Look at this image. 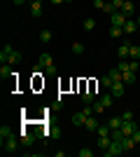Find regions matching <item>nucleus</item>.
Segmentation results:
<instances>
[{
  "label": "nucleus",
  "mask_w": 140,
  "mask_h": 157,
  "mask_svg": "<svg viewBox=\"0 0 140 157\" xmlns=\"http://www.w3.org/2000/svg\"><path fill=\"white\" fill-rule=\"evenodd\" d=\"M0 145H2V152H7V155H14V152L19 150V145H21V138L12 131L7 138H2V141H0Z\"/></svg>",
  "instance_id": "obj_1"
},
{
  "label": "nucleus",
  "mask_w": 140,
  "mask_h": 157,
  "mask_svg": "<svg viewBox=\"0 0 140 157\" xmlns=\"http://www.w3.org/2000/svg\"><path fill=\"white\" fill-rule=\"evenodd\" d=\"M19 138H21V145H23V148H28V145H33L35 141H38V134H35V131L23 129V131L19 134Z\"/></svg>",
  "instance_id": "obj_2"
},
{
  "label": "nucleus",
  "mask_w": 140,
  "mask_h": 157,
  "mask_svg": "<svg viewBox=\"0 0 140 157\" xmlns=\"http://www.w3.org/2000/svg\"><path fill=\"white\" fill-rule=\"evenodd\" d=\"M103 155H105V157H117V155H124V148H121V143H119V141H112V143H110V148H107V150H103Z\"/></svg>",
  "instance_id": "obj_3"
},
{
  "label": "nucleus",
  "mask_w": 140,
  "mask_h": 157,
  "mask_svg": "<svg viewBox=\"0 0 140 157\" xmlns=\"http://www.w3.org/2000/svg\"><path fill=\"white\" fill-rule=\"evenodd\" d=\"M126 21H128V17L121 12V10H117L114 14H110V24H112V26H121V28H124V24H126Z\"/></svg>",
  "instance_id": "obj_4"
},
{
  "label": "nucleus",
  "mask_w": 140,
  "mask_h": 157,
  "mask_svg": "<svg viewBox=\"0 0 140 157\" xmlns=\"http://www.w3.org/2000/svg\"><path fill=\"white\" fill-rule=\"evenodd\" d=\"M110 92H112V96H114V98H121L124 94H126V85H124V80H121V82H114Z\"/></svg>",
  "instance_id": "obj_5"
},
{
  "label": "nucleus",
  "mask_w": 140,
  "mask_h": 157,
  "mask_svg": "<svg viewBox=\"0 0 140 157\" xmlns=\"http://www.w3.org/2000/svg\"><path fill=\"white\" fill-rule=\"evenodd\" d=\"M128 52H131V42L124 40L119 45V49H117V56H119V59H128Z\"/></svg>",
  "instance_id": "obj_6"
},
{
  "label": "nucleus",
  "mask_w": 140,
  "mask_h": 157,
  "mask_svg": "<svg viewBox=\"0 0 140 157\" xmlns=\"http://www.w3.org/2000/svg\"><path fill=\"white\" fill-rule=\"evenodd\" d=\"M87 117H89V115H87V113H84V108H82L80 113H75V115H73V124H75V127H84V122H87Z\"/></svg>",
  "instance_id": "obj_7"
},
{
  "label": "nucleus",
  "mask_w": 140,
  "mask_h": 157,
  "mask_svg": "<svg viewBox=\"0 0 140 157\" xmlns=\"http://www.w3.org/2000/svg\"><path fill=\"white\" fill-rule=\"evenodd\" d=\"M135 129H138V127H135V120H124V124H121V131H124V136H131Z\"/></svg>",
  "instance_id": "obj_8"
},
{
  "label": "nucleus",
  "mask_w": 140,
  "mask_h": 157,
  "mask_svg": "<svg viewBox=\"0 0 140 157\" xmlns=\"http://www.w3.org/2000/svg\"><path fill=\"white\" fill-rule=\"evenodd\" d=\"M124 33H126V35H135V33H138V21L128 19L126 24H124Z\"/></svg>",
  "instance_id": "obj_9"
},
{
  "label": "nucleus",
  "mask_w": 140,
  "mask_h": 157,
  "mask_svg": "<svg viewBox=\"0 0 140 157\" xmlns=\"http://www.w3.org/2000/svg\"><path fill=\"white\" fill-rule=\"evenodd\" d=\"M14 52V47L12 45H5L2 47V49H0V61H2V63H7V61H9V54Z\"/></svg>",
  "instance_id": "obj_10"
},
{
  "label": "nucleus",
  "mask_w": 140,
  "mask_h": 157,
  "mask_svg": "<svg viewBox=\"0 0 140 157\" xmlns=\"http://www.w3.org/2000/svg\"><path fill=\"white\" fill-rule=\"evenodd\" d=\"M100 103L105 105V108H112V103H114V96H112V92H107V94H100V98H98Z\"/></svg>",
  "instance_id": "obj_11"
},
{
  "label": "nucleus",
  "mask_w": 140,
  "mask_h": 157,
  "mask_svg": "<svg viewBox=\"0 0 140 157\" xmlns=\"http://www.w3.org/2000/svg\"><path fill=\"white\" fill-rule=\"evenodd\" d=\"M121 12L126 14L128 19H133V12H135V5H133V2H131V0H126V2H124V7H121Z\"/></svg>",
  "instance_id": "obj_12"
},
{
  "label": "nucleus",
  "mask_w": 140,
  "mask_h": 157,
  "mask_svg": "<svg viewBox=\"0 0 140 157\" xmlns=\"http://www.w3.org/2000/svg\"><path fill=\"white\" fill-rule=\"evenodd\" d=\"M14 73H12V63H2L0 66V78L2 80H7V78H12Z\"/></svg>",
  "instance_id": "obj_13"
},
{
  "label": "nucleus",
  "mask_w": 140,
  "mask_h": 157,
  "mask_svg": "<svg viewBox=\"0 0 140 157\" xmlns=\"http://www.w3.org/2000/svg\"><path fill=\"white\" fill-rule=\"evenodd\" d=\"M107 124H110V129H121L124 120H121V115H114V117H110V120H107Z\"/></svg>",
  "instance_id": "obj_14"
},
{
  "label": "nucleus",
  "mask_w": 140,
  "mask_h": 157,
  "mask_svg": "<svg viewBox=\"0 0 140 157\" xmlns=\"http://www.w3.org/2000/svg\"><path fill=\"white\" fill-rule=\"evenodd\" d=\"M121 148H124V152L133 150V148H135V141L131 136H124V138H121Z\"/></svg>",
  "instance_id": "obj_15"
},
{
  "label": "nucleus",
  "mask_w": 140,
  "mask_h": 157,
  "mask_svg": "<svg viewBox=\"0 0 140 157\" xmlns=\"http://www.w3.org/2000/svg\"><path fill=\"white\" fill-rule=\"evenodd\" d=\"M112 143V136H98V150H107Z\"/></svg>",
  "instance_id": "obj_16"
},
{
  "label": "nucleus",
  "mask_w": 140,
  "mask_h": 157,
  "mask_svg": "<svg viewBox=\"0 0 140 157\" xmlns=\"http://www.w3.org/2000/svg\"><path fill=\"white\" fill-rule=\"evenodd\" d=\"M52 63H54V61H52V54H42L40 59H38V66H40L42 71H45L47 66H52Z\"/></svg>",
  "instance_id": "obj_17"
},
{
  "label": "nucleus",
  "mask_w": 140,
  "mask_h": 157,
  "mask_svg": "<svg viewBox=\"0 0 140 157\" xmlns=\"http://www.w3.org/2000/svg\"><path fill=\"white\" fill-rule=\"evenodd\" d=\"M84 127H87V129L89 131H96V129H98V120H96V117H93V115H89V117H87V122H84Z\"/></svg>",
  "instance_id": "obj_18"
},
{
  "label": "nucleus",
  "mask_w": 140,
  "mask_h": 157,
  "mask_svg": "<svg viewBox=\"0 0 140 157\" xmlns=\"http://www.w3.org/2000/svg\"><path fill=\"white\" fill-rule=\"evenodd\" d=\"M121 80H124V85H133V82H135V73L133 71H126V73H121Z\"/></svg>",
  "instance_id": "obj_19"
},
{
  "label": "nucleus",
  "mask_w": 140,
  "mask_h": 157,
  "mask_svg": "<svg viewBox=\"0 0 140 157\" xmlns=\"http://www.w3.org/2000/svg\"><path fill=\"white\" fill-rule=\"evenodd\" d=\"M21 59H23V54H21L19 49H14V52L9 54V61H7V63H12V66H16V63H21Z\"/></svg>",
  "instance_id": "obj_20"
},
{
  "label": "nucleus",
  "mask_w": 140,
  "mask_h": 157,
  "mask_svg": "<svg viewBox=\"0 0 140 157\" xmlns=\"http://www.w3.org/2000/svg\"><path fill=\"white\" fill-rule=\"evenodd\" d=\"M31 14H33V17H40V14H42V2L31 0Z\"/></svg>",
  "instance_id": "obj_21"
},
{
  "label": "nucleus",
  "mask_w": 140,
  "mask_h": 157,
  "mask_svg": "<svg viewBox=\"0 0 140 157\" xmlns=\"http://www.w3.org/2000/svg\"><path fill=\"white\" fill-rule=\"evenodd\" d=\"M110 38H124V35H126V33H124V28L121 26H110Z\"/></svg>",
  "instance_id": "obj_22"
},
{
  "label": "nucleus",
  "mask_w": 140,
  "mask_h": 157,
  "mask_svg": "<svg viewBox=\"0 0 140 157\" xmlns=\"http://www.w3.org/2000/svg\"><path fill=\"white\" fill-rule=\"evenodd\" d=\"M128 59H140V45H131V52H128Z\"/></svg>",
  "instance_id": "obj_23"
},
{
  "label": "nucleus",
  "mask_w": 140,
  "mask_h": 157,
  "mask_svg": "<svg viewBox=\"0 0 140 157\" xmlns=\"http://www.w3.org/2000/svg\"><path fill=\"white\" fill-rule=\"evenodd\" d=\"M100 85H103V87H105V89H107V92H110L114 82H112V78H110V75H103V78H100Z\"/></svg>",
  "instance_id": "obj_24"
},
{
  "label": "nucleus",
  "mask_w": 140,
  "mask_h": 157,
  "mask_svg": "<svg viewBox=\"0 0 140 157\" xmlns=\"http://www.w3.org/2000/svg\"><path fill=\"white\" fill-rule=\"evenodd\" d=\"M107 75L112 78V82H121V71H119V68H112V71L107 73Z\"/></svg>",
  "instance_id": "obj_25"
},
{
  "label": "nucleus",
  "mask_w": 140,
  "mask_h": 157,
  "mask_svg": "<svg viewBox=\"0 0 140 157\" xmlns=\"http://www.w3.org/2000/svg\"><path fill=\"white\" fill-rule=\"evenodd\" d=\"M96 131H98V136H110V134H112V129H110V124H100V127H98V129H96Z\"/></svg>",
  "instance_id": "obj_26"
},
{
  "label": "nucleus",
  "mask_w": 140,
  "mask_h": 157,
  "mask_svg": "<svg viewBox=\"0 0 140 157\" xmlns=\"http://www.w3.org/2000/svg\"><path fill=\"white\" fill-rule=\"evenodd\" d=\"M80 96H82V101H84V103H93V101H96V98H93V92H87V89H84Z\"/></svg>",
  "instance_id": "obj_27"
},
{
  "label": "nucleus",
  "mask_w": 140,
  "mask_h": 157,
  "mask_svg": "<svg viewBox=\"0 0 140 157\" xmlns=\"http://www.w3.org/2000/svg\"><path fill=\"white\" fill-rule=\"evenodd\" d=\"M91 108H93V113H98V115H100V113H103V110H105V105L100 103L98 98H96V101H93V103H91Z\"/></svg>",
  "instance_id": "obj_28"
},
{
  "label": "nucleus",
  "mask_w": 140,
  "mask_h": 157,
  "mask_svg": "<svg viewBox=\"0 0 140 157\" xmlns=\"http://www.w3.org/2000/svg\"><path fill=\"white\" fill-rule=\"evenodd\" d=\"M40 40H42V42H52V31H49V28H45V31L40 33Z\"/></svg>",
  "instance_id": "obj_29"
},
{
  "label": "nucleus",
  "mask_w": 140,
  "mask_h": 157,
  "mask_svg": "<svg viewBox=\"0 0 140 157\" xmlns=\"http://www.w3.org/2000/svg\"><path fill=\"white\" fill-rule=\"evenodd\" d=\"M96 28V19H84V31H93Z\"/></svg>",
  "instance_id": "obj_30"
},
{
  "label": "nucleus",
  "mask_w": 140,
  "mask_h": 157,
  "mask_svg": "<svg viewBox=\"0 0 140 157\" xmlns=\"http://www.w3.org/2000/svg\"><path fill=\"white\" fill-rule=\"evenodd\" d=\"M73 54H84V45L82 42H73Z\"/></svg>",
  "instance_id": "obj_31"
},
{
  "label": "nucleus",
  "mask_w": 140,
  "mask_h": 157,
  "mask_svg": "<svg viewBox=\"0 0 140 157\" xmlns=\"http://www.w3.org/2000/svg\"><path fill=\"white\" fill-rule=\"evenodd\" d=\"M9 134H12V129H9V127H0V141H2V138H7Z\"/></svg>",
  "instance_id": "obj_32"
},
{
  "label": "nucleus",
  "mask_w": 140,
  "mask_h": 157,
  "mask_svg": "<svg viewBox=\"0 0 140 157\" xmlns=\"http://www.w3.org/2000/svg\"><path fill=\"white\" fill-rule=\"evenodd\" d=\"M103 12H105V14H114V12H117V10H114V5H112V2H110V0H107V5L103 7Z\"/></svg>",
  "instance_id": "obj_33"
},
{
  "label": "nucleus",
  "mask_w": 140,
  "mask_h": 157,
  "mask_svg": "<svg viewBox=\"0 0 140 157\" xmlns=\"http://www.w3.org/2000/svg\"><path fill=\"white\" fill-rule=\"evenodd\" d=\"M91 5H93V7H96V10H103V7H105V5H107V2H105V0H93Z\"/></svg>",
  "instance_id": "obj_34"
},
{
  "label": "nucleus",
  "mask_w": 140,
  "mask_h": 157,
  "mask_svg": "<svg viewBox=\"0 0 140 157\" xmlns=\"http://www.w3.org/2000/svg\"><path fill=\"white\" fill-rule=\"evenodd\" d=\"M128 68H131L133 73H138V68H140V66H138V61H135V59H131V61H128Z\"/></svg>",
  "instance_id": "obj_35"
},
{
  "label": "nucleus",
  "mask_w": 140,
  "mask_h": 157,
  "mask_svg": "<svg viewBox=\"0 0 140 157\" xmlns=\"http://www.w3.org/2000/svg\"><path fill=\"white\" fill-rule=\"evenodd\" d=\"M110 2H112V5H114V10H121V7H124V2H126V0H110Z\"/></svg>",
  "instance_id": "obj_36"
},
{
  "label": "nucleus",
  "mask_w": 140,
  "mask_h": 157,
  "mask_svg": "<svg viewBox=\"0 0 140 157\" xmlns=\"http://www.w3.org/2000/svg\"><path fill=\"white\" fill-rule=\"evenodd\" d=\"M93 155V150H89V148H82L80 150V157H91Z\"/></svg>",
  "instance_id": "obj_37"
},
{
  "label": "nucleus",
  "mask_w": 140,
  "mask_h": 157,
  "mask_svg": "<svg viewBox=\"0 0 140 157\" xmlns=\"http://www.w3.org/2000/svg\"><path fill=\"white\" fill-rule=\"evenodd\" d=\"M45 73H47V75H56V66H47V68H45Z\"/></svg>",
  "instance_id": "obj_38"
},
{
  "label": "nucleus",
  "mask_w": 140,
  "mask_h": 157,
  "mask_svg": "<svg viewBox=\"0 0 140 157\" xmlns=\"http://www.w3.org/2000/svg\"><path fill=\"white\" fill-rule=\"evenodd\" d=\"M131 138H133V141H135V145H138V143H140V129H135L133 134H131Z\"/></svg>",
  "instance_id": "obj_39"
},
{
  "label": "nucleus",
  "mask_w": 140,
  "mask_h": 157,
  "mask_svg": "<svg viewBox=\"0 0 140 157\" xmlns=\"http://www.w3.org/2000/svg\"><path fill=\"white\" fill-rule=\"evenodd\" d=\"M121 120H133V113H131V110H124V113H121Z\"/></svg>",
  "instance_id": "obj_40"
},
{
  "label": "nucleus",
  "mask_w": 140,
  "mask_h": 157,
  "mask_svg": "<svg viewBox=\"0 0 140 157\" xmlns=\"http://www.w3.org/2000/svg\"><path fill=\"white\" fill-rule=\"evenodd\" d=\"M49 136H54V138H59V136H61V131L56 129V127H54V129H49Z\"/></svg>",
  "instance_id": "obj_41"
},
{
  "label": "nucleus",
  "mask_w": 140,
  "mask_h": 157,
  "mask_svg": "<svg viewBox=\"0 0 140 157\" xmlns=\"http://www.w3.org/2000/svg\"><path fill=\"white\" fill-rule=\"evenodd\" d=\"M14 5H23V2H26V0H12Z\"/></svg>",
  "instance_id": "obj_42"
},
{
  "label": "nucleus",
  "mask_w": 140,
  "mask_h": 157,
  "mask_svg": "<svg viewBox=\"0 0 140 157\" xmlns=\"http://www.w3.org/2000/svg\"><path fill=\"white\" fill-rule=\"evenodd\" d=\"M54 5H61V2H68V0H52Z\"/></svg>",
  "instance_id": "obj_43"
},
{
  "label": "nucleus",
  "mask_w": 140,
  "mask_h": 157,
  "mask_svg": "<svg viewBox=\"0 0 140 157\" xmlns=\"http://www.w3.org/2000/svg\"><path fill=\"white\" fill-rule=\"evenodd\" d=\"M135 21H138V28H140V14H138V19H135Z\"/></svg>",
  "instance_id": "obj_44"
},
{
  "label": "nucleus",
  "mask_w": 140,
  "mask_h": 157,
  "mask_svg": "<svg viewBox=\"0 0 140 157\" xmlns=\"http://www.w3.org/2000/svg\"><path fill=\"white\" fill-rule=\"evenodd\" d=\"M38 2H42V0H38Z\"/></svg>",
  "instance_id": "obj_45"
}]
</instances>
